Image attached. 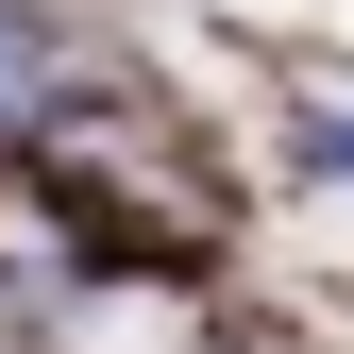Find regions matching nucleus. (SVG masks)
<instances>
[{
    "instance_id": "nucleus-1",
    "label": "nucleus",
    "mask_w": 354,
    "mask_h": 354,
    "mask_svg": "<svg viewBox=\"0 0 354 354\" xmlns=\"http://www.w3.org/2000/svg\"><path fill=\"white\" fill-rule=\"evenodd\" d=\"M17 84H34V34H0V102H17Z\"/></svg>"
}]
</instances>
